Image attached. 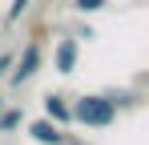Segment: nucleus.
<instances>
[{
	"instance_id": "f257e3e1",
	"label": "nucleus",
	"mask_w": 149,
	"mask_h": 145,
	"mask_svg": "<svg viewBox=\"0 0 149 145\" xmlns=\"http://www.w3.org/2000/svg\"><path fill=\"white\" fill-rule=\"evenodd\" d=\"M117 117H121L117 105H113L105 93H81V97H73V125H85V129H109Z\"/></svg>"
},
{
	"instance_id": "f03ea898",
	"label": "nucleus",
	"mask_w": 149,
	"mask_h": 145,
	"mask_svg": "<svg viewBox=\"0 0 149 145\" xmlns=\"http://www.w3.org/2000/svg\"><path fill=\"white\" fill-rule=\"evenodd\" d=\"M40 65H45V48H40V40H28V45L16 52V65L8 72V85H12V89H24L28 81L40 72Z\"/></svg>"
},
{
	"instance_id": "7ed1b4c3",
	"label": "nucleus",
	"mask_w": 149,
	"mask_h": 145,
	"mask_svg": "<svg viewBox=\"0 0 149 145\" xmlns=\"http://www.w3.org/2000/svg\"><path fill=\"white\" fill-rule=\"evenodd\" d=\"M77 65H81V40L69 32V36H61L56 48H52V69L61 72V77H73Z\"/></svg>"
},
{
	"instance_id": "20e7f679",
	"label": "nucleus",
	"mask_w": 149,
	"mask_h": 145,
	"mask_svg": "<svg viewBox=\"0 0 149 145\" xmlns=\"http://www.w3.org/2000/svg\"><path fill=\"white\" fill-rule=\"evenodd\" d=\"M28 137H32L36 145H65V141H69V133H65L56 121H49V117L28 121Z\"/></svg>"
},
{
	"instance_id": "39448f33",
	"label": "nucleus",
	"mask_w": 149,
	"mask_h": 145,
	"mask_svg": "<svg viewBox=\"0 0 149 145\" xmlns=\"http://www.w3.org/2000/svg\"><path fill=\"white\" fill-rule=\"evenodd\" d=\"M45 117L56 121L61 129H69V125H73V101L65 93H45Z\"/></svg>"
},
{
	"instance_id": "423d86ee",
	"label": "nucleus",
	"mask_w": 149,
	"mask_h": 145,
	"mask_svg": "<svg viewBox=\"0 0 149 145\" xmlns=\"http://www.w3.org/2000/svg\"><path fill=\"white\" fill-rule=\"evenodd\" d=\"M105 97L117 105V113H125V109H137L145 97L137 93V89H129V85H113V89H105Z\"/></svg>"
},
{
	"instance_id": "0eeeda50",
	"label": "nucleus",
	"mask_w": 149,
	"mask_h": 145,
	"mask_svg": "<svg viewBox=\"0 0 149 145\" xmlns=\"http://www.w3.org/2000/svg\"><path fill=\"white\" fill-rule=\"evenodd\" d=\"M20 125H24V109H20V105H4V113H0V133H20Z\"/></svg>"
},
{
	"instance_id": "6e6552de",
	"label": "nucleus",
	"mask_w": 149,
	"mask_h": 145,
	"mask_svg": "<svg viewBox=\"0 0 149 145\" xmlns=\"http://www.w3.org/2000/svg\"><path fill=\"white\" fill-rule=\"evenodd\" d=\"M69 8H73L77 16H97V12H105V8H109V0H73Z\"/></svg>"
},
{
	"instance_id": "1a4fd4ad",
	"label": "nucleus",
	"mask_w": 149,
	"mask_h": 145,
	"mask_svg": "<svg viewBox=\"0 0 149 145\" xmlns=\"http://www.w3.org/2000/svg\"><path fill=\"white\" fill-rule=\"evenodd\" d=\"M28 8H32V0H12V4H8V12H4V24H16Z\"/></svg>"
},
{
	"instance_id": "9d476101",
	"label": "nucleus",
	"mask_w": 149,
	"mask_h": 145,
	"mask_svg": "<svg viewBox=\"0 0 149 145\" xmlns=\"http://www.w3.org/2000/svg\"><path fill=\"white\" fill-rule=\"evenodd\" d=\"M73 36H77V40H81V45H85V40H97V28H93V24H89V20H81V24H77V28H73Z\"/></svg>"
},
{
	"instance_id": "9b49d317",
	"label": "nucleus",
	"mask_w": 149,
	"mask_h": 145,
	"mask_svg": "<svg viewBox=\"0 0 149 145\" xmlns=\"http://www.w3.org/2000/svg\"><path fill=\"white\" fill-rule=\"evenodd\" d=\"M12 65H16V52H0V77H4V81H8Z\"/></svg>"
},
{
	"instance_id": "f8f14e48",
	"label": "nucleus",
	"mask_w": 149,
	"mask_h": 145,
	"mask_svg": "<svg viewBox=\"0 0 149 145\" xmlns=\"http://www.w3.org/2000/svg\"><path fill=\"white\" fill-rule=\"evenodd\" d=\"M65 145H89V141H81V137H69V141H65Z\"/></svg>"
},
{
	"instance_id": "ddd939ff",
	"label": "nucleus",
	"mask_w": 149,
	"mask_h": 145,
	"mask_svg": "<svg viewBox=\"0 0 149 145\" xmlns=\"http://www.w3.org/2000/svg\"><path fill=\"white\" fill-rule=\"evenodd\" d=\"M0 113H4V93H0Z\"/></svg>"
}]
</instances>
